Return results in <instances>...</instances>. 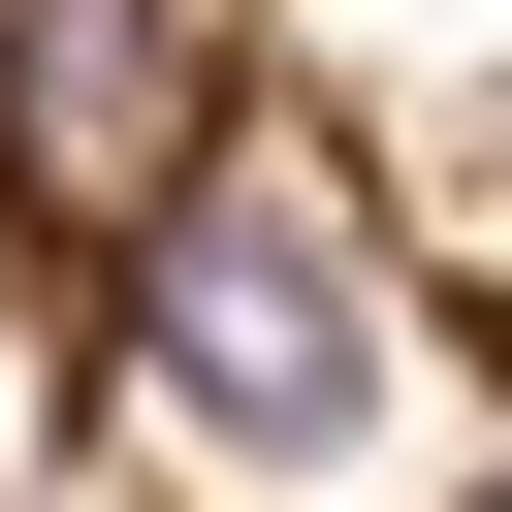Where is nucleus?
Returning a JSON list of instances; mask_svg holds the SVG:
<instances>
[{"mask_svg": "<svg viewBox=\"0 0 512 512\" xmlns=\"http://www.w3.org/2000/svg\"><path fill=\"white\" fill-rule=\"evenodd\" d=\"M0 416L64 512H512V0H0Z\"/></svg>", "mask_w": 512, "mask_h": 512, "instance_id": "obj_1", "label": "nucleus"}, {"mask_svg": "<svg viewBox=\"0 0 512 512\" xmlns=\"http://www.w3.org/2000/svg\"><path fill=\"white\" fill-rule=\"evenodd\" d=\"M0 512H64V480H32V416H0Z\"/></svg>", "mask_w": 512, "mask_h": 512, "instance_id": "obj_2", "label": "nucleus"}]
</instances>
